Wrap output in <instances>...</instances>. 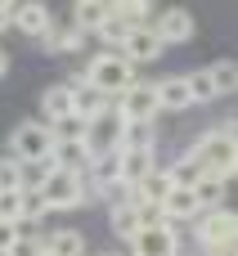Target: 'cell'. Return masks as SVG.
Segmentation results:
<instances>
[{"label": "cell", "mask_w": 238, "mask_h": 256, "mask_svg": "<svg viewBox=\"0 0 238 256\" xmlns=\"http://www.w3.org/2000/svg\"><path fill=\"white\" fill-rule=\"evenodd\" d=\"M207 176H216V180H234L238 171V144H234V126H212V130H202L189 148H184Z\"/></svg>", "instance_id": "obj_1"}, {"label": "cell", "mask_w": 238, "mask_h": 256, "mask_svg": "<svg viewBox=\"0 0 238 256\" xmlns=\"http://www.w3.org/2000/svg\"><path fill=\"white\" fill-rule=\"evenodd\" d=\"M81 81L90 86V90H99V94H108V99H117L122 90H130L135 81H140V68H130L122 54H112V50H104V54H94L90 63H86V72H81Z\"/></svg>", "instance_id": "obj_2"}, {"label": "cell", "mask_w": 238, "mask_h": 256, "mask_svg": "<svg viewBox=\"0 0 238 256\" xmlns=\"http://www.w3.org/2000/svg\"><path fill=\"white\" fill-rule=\"evenodd\" d=\"M112 112L126 122V126H158L162 108H158V94H153V81H135L130 90H122L112 99Z\"/></svg>", "instance_id": "obj_3"}, {"label": "cell", "mask_w": 238, "mask_h": 256, "mask_svg": "<svg viewBox=\"0 0 238 256\" xmlns=\"http://www.w3.org/2000/svg\"><path fill=\"white\" fill-rule=\"evenodd\" d=\"M194 238L202 243V252H234L238 238V216L230 207H216V212H202L194 220Z\"/></svg>", "instance_id": "obj_4"}, {"label": "cell", "mask_w": 238, "mask_h": 256, "mask_svg": "<svg viewBox=\"0 0 238 256\" xmlns=\"http://www.w3.org/2000/svg\"><path fill=\"white\" fill-rule=\"evenodd\" d=\"M50 148H54V140H50V126L45 122H18L14 126V135H9V158L14 162H50Z\"/></svg>", "instance_id": "obj_5"}, {"label": "cell", "mask_w": 238, "mask_h": 256, "mask_svg": "<svg viewBox=\"0 0 238 256\" xmlns=\"http://www.w3.org/2000/svg\"><path fill=\"white\" fill-rule=\"evenodd\" d=\"M36 194H40L45 212H81V207H86V198H81V180L68 176V171H50L45 184H40Z\"/></svg>", "instance_id": "obj_6"}, {"label": "cell", "mask_w": 238, "mask_h": 256, "mask_svg": "<svg viewBox=\"0 0 238 256\" xmlns=\"http://www.w3.org/2000/svg\"><path fill=\"white\" fill-rule=\"evenodd\" d=\"M162 50H166V45H162V40H158V32L144 22V27H130V36L122 40V50H117V54H122L130 68H144V63H158V58H162Z\"/></svg>", "instance_id": "obj_7"}, {"label": "cell", "mask_w": 238, "mask_h": 256, "mask_svg": "<svg viewBox=\"0 0 238 256\" xmlns=\"http://www.w3.org/2000/svg\"><path fill=\"white\" fill-rule=\"evenodd\" d=\"M148 171H158V144H148V148H117V180L126 189H135Z\"/></svg>", "instance_id": "obj_8"}, {"label": "cell", "mask_w": 238, "mask_h": 256, "mask_svg": "<svg viewBox=\"0 0 238 256\" xmlns=\"http://www.w3.org/2000/svg\"><path fill=\"white\" fill-rule=\"evenodd\" d=\"M63 86L72 90V117H81L86 126H90L94 117H104V112L112 108V99H108V94H99V90H90V86L81 81V72H76V76H68Z\"/></svg>", "instance_id": "obj_9"}, {"label": "cell", "mask_w": 238, "mask_h": 256, "mask_svg": "<svg viewBox=\"0 0 238 256\" xmlns=\"http://www.w3.org/2000/svg\"><path fill=\"white\" fill-rule=\"evenodd\" d=\"M130 256H180V234L166 230H140L130 238Z\"/></svg>", "instance_id": "obj_10"}, {"label": "cell", "mask_w": 238, "mask_h": 256, "mask_svg": "<svg viewBox=\"0 0 238 256\" xmlns=\"http://www.w3.org/2000/svg\"><path fill=\"white\" fill-rule=\"evenodd\" d=\"M148 27L158 32L162 45H184V40L194 36V14H189V9H162L158 22H148Z\"/></svg>", "instance_id": "obj_11"}, {"label": "cell", "mask_w": 238, "mask_h": 256, "mask_svg": "<svg viewBox=\"0 0 238 256\" xmlns=\"http://www.w3.org/2000/svg\"><path fill=\"white\" fill-rule=\"evenodd\" d=\"M9 27H18L22 36L40 40V36H45V32L54 27V18H50V9H45V4L27 0V4H14V18H9Z\"/></svg>", "instance_id": "obj_12"}, {"label": "cell", "mask_w": 238, "mask_h": 256, "mask_svg": "<svg viewBox=\"0 0 238 256\" xmlns=\"http://www.w3.org/2000/svg\"><path fill=\"white\" fill-rule=\"evenodd\" d=\"M162 212H166V225L176 230V225H184V220H198L202 212H198V198H194V189H171L162 202H158Z\"/></svg>", "instance_id": "obj_13"}, {"label": "cell", "mask_w": 238, "mask_h": 256, "mask_svg": "<svg viewBox=\"0 0 238 256\" xmlns=\"http://www.w3.org/2000/svg\"><path fill=\"white\" fill-rule=\"evenodd\" d=\"M40 243H45V256H86L90 252L81 230H54V234H40Z\"/></svg>", "instance_id": "obj_14"}, {"label": "cell", "mask_w": 238, "mask_h": 256, "mask_svg": "<svg viewBox=\"0 0 238 256\" xmlns=\"http://www.w3.org/2000/svg\"><path fill=\"white\" fill-rule=\"evenodd\" d=\"M81 45H86V36H81L72 22H68V27L54 22V27L40 36V50H45V54H81Z\"/></svg>", "instance_id": "obj_15"}, {"label": "cell", "mask_w": 238, "mask_h": 256, "mask_svg": "<svg viewBox=\"0 0 238 256\" xmlns=\"http://www.w3.org/2000/svg\"><path fill=\"white\" fill-rule=\"evenodd\" d=\"M153 94H158V108H162V112H184V108H194V104H189V90H184V76L158 81Z\"/></svg>", "instance_id": "obj_16"}, {"label": "cell", "mask_w": 238, "mask_h": 256, "mask_svg": "<svg viewBox=\"0 0 238 256\" xmlns=\"http://www.w3.org/2000/svg\"><path fill=\"white\" fill-rule=\"evenodd\" d=\"M68 112H72V90L58 81V86H50V90L40 94V117H36V122L50 126V122H58V117H68Z\"/></svg>", "instance_id": "obj_17"}, {"label": "cell", "mask_w": 238, "mask_h": 256, "mask_svg": "<svg viewBox=\"0 0 238 256\" xmlns=\"http://www.w3.org/2000/svg\"><path fill=\"white\" fill-rule=\"evenodd\" d=\"M108 9H112V4H99V0H81V4H72V27H76L81 36H90V32H99V27H104Z\"/></svg>", "instance_id": "obj_18"}, {"label": "cell", "mask_w": 238, "mask_h": 256, "mask_svg": "<svg viewBox=\"0 0 238 256\" xmlns=\"http://www.w3.org/2000/svg\"><path fill=\"white\" fill-rule=\"evenodd\" d=\"M162 171H166L171 189H194V184H198V180L207 176V171H202V166H198V162H194L189 153H180V158H176L171 166H162Z\"/></svg>", "instance_id": "obj_19"}, {"label": "cell", "mask_w": 238, "mask_h": 256, "mask_svg": "<svg viewBox=\"0 0 238 256\" xmlns=\"http://www.w3.org/2000/svg\"><path fill=\"white\" fill-rule=\"evenodd\" d=\"M225 180H216V176H202L198 184H194V198H198V212H216V207H225Z\"/></svg>", "instance_id": "obj_20"}, {"label": "cell", "mask_w": 238, "mask_h": 256, "mask_svg": "<svg viewBox=\"0 0 238 256\" xmlns=\"http://www.w3.org/2000/svg\"><path fill=\"white\" fill-rule=\"evenodd\" d=\"M108 230H112L122 243H130V238L140 234V225H135V207H130V202H117V207H108Z\"/></svg>", "instance_id": "obj_21"}, {"label": "cell", "mask_w": 238, "mask_h": 256, "mask_svg": "<svg viewBox=\"0 0 238 256\" xmlns=\"http://www.w3.org/2000/svg\"><path fill=\"white\" fill-rule=\"evenodd\" d=\"M94 36H99V40H104V45H108V50L117 54V50H122V40L130 36V22H126V18L117 14V9H108V18H104V27H99Z\"/></svg>", "instance_id": "obj_22"}, {"label": "cell", "mask_w": 238, "mask_h": 256, "mask_svg": "<svg viewBox=\"0 0 238 256\" xmlns=\"http://www.w3.org/2000/svg\"><path fill=\"white\" fill-rule=\"evenodd\" d=\"M50 140H54V144H81V140H86V122L68 112V117L50 122Z\"/></svg>", "instance_id": "obj_23"}, {"label": "cell", "mask_w": 238, "mask_h": 256, "mask_svg": "<svg viewBox=\"0 0 238 256\" xmlns=\"http://www.w3.org/2000/svg\"><path fill=\"white\" fill-rule=\"evenodd\" d=\"M207 76H212V86H216V99L234 94V86H238V68H234V58H220V63H212V68H207Z\"/></svg>", "instance_id": "obj_24"}, {"label": "cell", "mask_w": 238, "mask_h": 256, "mask_svg": "<svg viewBox=\"0 0 238 256\" xmlns=\"http://www.w3.org/2000/svg\"><path fill=\"white\" fill-rule=\"evenodd\" d=\"M184 90H189V104H216V86H212L207 68L189 72V76H184Z\"/></svg>", "instance_id": "obj_25"}, {"label": "cell", "mask_w": 238, "mask_h": 256, "mask_svg": "<svg viewBox=\"0 0 238 256\" xmlns=\"http://www.w3.org/2000/svg\"><path fill=\"white\" fill-rule=\"evenodd\" d=\"M135 225L140 230H166V212L158 202H135Z\"/></svg>", "instance_id": "obj_26"}, {"label": "cell", "mask_w": 238, "mask_h": 256, "mask_svg": "<svg viewBox=\"0 0 238 256\" xmlns=\"http://www.w3.org/2000/svg\"><path fill=\"white\" fill-rule=\"evenodd\" d=\"M112 9H117V14H122L130 27H144V22H148V14H153L144 0H122V4H112Z\"/></svg>", "instance_id": "obj_27"}, {"label": "cell", "mask_w": 238, "mask_h": 256, "mask_svg": "<svg viewBox=\"0 0 238 256\" xmlns=\"http://www.w3.org/2000/svg\"><path fill=\"white\" fill-rule=\"evenodd\" d=\"M45 252V243H40V234H22L14 248H9V256H40Z\"/></svg>", "instance_id": "obj_28"}, {"label": "cell", "mask_w": 238, "mask_h": 256, "mask_svg": "<svg viewBox=\"0 0 238 256\" xmlns=\"http://www.w3.org/2000/svg\"><path fill=\"white\" fill-rule=\"evenodd\" d=\"M14 189H18V162L0 158V194H14Z\"/></svg>", "instance_id": "obj_29"}, {"label": "cell", "mask_w": 238, "mask_h": 256, "mask_svg": "<svg viewBox=\"0 0 238 256\" xmlns=\"http://www.w3.org/2000/svg\"><path fill=\"white\" fill-rule=\"evenodd\" d=\"M22 238V230L18 225H9V220H0V256H9V248Z\"/></svg>", "instance_id": "obj_30"}, {"label": "cell", "mask_w": 238, "mask_h": 256, "mask_svg": "<svg viewBox=\"0 0 238 256\" xmlns=\"http://www.w3.org/2000/svg\"><path fill=\"white\" fill-rule=\"evenodd\" d=\"M9 18H14V4L0 0V32H9Z\"/></svg>", "instance_id": "obj_31"}, {"label": "cell", "mask_w": 238, "mask_h": 256, "mask_svg": "<svg viewBox=\"0 0 238 256\" xmlns=\"http://www.w3.org/2000/svg\"><path fill=\"white\" fill-rule=\"evenodd\" d=\"M4 72H9V54L0 50V76H4Z\"/></svg>", "instance_id": "obj_32"}, {"label": "cell", "mask_w": 238, "mask_h": 256, "mask_svg": "<svg viewBox=\"0 0 238 256\" xmlns=\"http://www.w3.org/2000/svg\"><path fill=\"white\" fill-rule=\"evenodd\" d=\"M202 256H234V252H202Z\"/></svg>", "instance_id": "obj_33"}, {"label": "cell", "mask_w": 238, "mask_h": 256, "mask_svg": "<svg viewBox=\"0 0 238 256\" xmlns=\"http://www.w3.org/2000/svg\"><path fill=\"white\" fill-rule=\"evenodd\" d=\"M108 256H117V252H108Z\"/></svg>", "instance_id": "obj_34"}, {"label": "cell", "mask_w": 238, "mask_h": 256, "mask_svg": "<svg viewBox=\"0 0 238 256\" xmlns=\"http://www.w3.org/2000/svg\"><path fill=\"white\" fill-rule=\"evenodd\" d=\"M40 256H45V252H40Z\"/></svg>", "instance_id": "obj_35"}]
</instances>
